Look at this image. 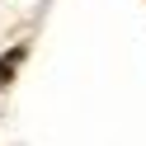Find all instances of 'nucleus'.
Wrapping results in <instances>:
<instances>
[{
  "label": "nucleus",
  "instance_id": "obj_1",
  "mask_svg": "<svg viewBox=\"0 0 146 146\" xmlns=\"http://www.w3.org/2000/svg\"><path fill=\"white\" fill-rule=\"evenodd\" d=\"M19 61H24V47H14V52H10V61H0V90L10 85V76H14V66H19Z\"/></svg>",
  "mask_w": 146,
  "mask_h": 146
}]
</instances>
